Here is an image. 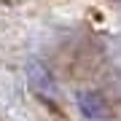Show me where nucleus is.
<instances>
[{"instance_id":"nucleus-1","label":"nucleus","mask_w":121,"mask_h":121,"mask_svg":"<svg viewBox=\"0 0 121 121\" xmlns=\"http://www.w3.org/2000/svg\"><path fill=\"white\" fill-rule=\"evenodd\" d=\"M30 81H32V86H35L38 94H43L46 99H56V86H54L51 75H48L40 65H32L30 67Z\"/></svg>"},{"instance_id":"nucleus-2","label":"nucleus","mask_w":121,"mask_h":121,"mask_svg":"<svg viewBox=\"0 0 121 121\" xmlns=\"http://www.w3.org/2000/svg\"><path fill=\"white\" fill-rule=\"evenodd\" d=\"M78 105H81V110L86 113V116L91 118H105L108 116V108H105V102H102V97L97 94V91H81L78 94Z\"/></svg>"}]
</instances>
